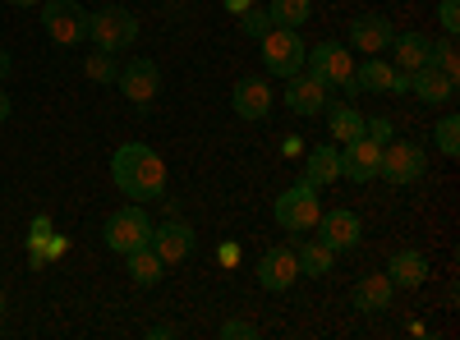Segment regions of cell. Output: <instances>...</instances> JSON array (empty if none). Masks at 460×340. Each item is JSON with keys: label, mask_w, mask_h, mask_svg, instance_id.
I'll use <instances>...</instances> for the list:
<instances>
[{"label": "cell", "mask_w": 460, "mask_h": 340, "mask_svg": "<svg viewBox=\"0 0 460 340\" xmlns=\"http://www.w3.org/2000/svg\"><path fill=\"white\" fill-rule=\"evenodd\" d=\"M147 240H152V221H147L143 203H129V207H120L106 221V248H115V253L143 248Z\"/></svg>", "instance_id": "obj_8"}, {"label": "cell", "mask_w": 460, "mask_h": 340, "mask_svg": "<svg viewBox=\"0 0 460 340\" xmlns=\"http://www.w3.org/2000/svg\"><path fill=\"white\" fill-rule=\"evenodd\" d=\"M267 14L277 28H304L314 14V0H267Z\"/></svg>", "instance_id": "obj_25"}, {"label": "cell", "mask_w": 460, "mask_h": 340, "mask_svg": "<svg viewBox=\"0 0 460 340\" xmlns=\"http://www.w3.org/2000/svg\"><path fill=\"white\" fill-rule=\"evenodd\" d=\"M152 253H157L162 262H166V267H171V262H184L189 253H194V225H189V221H166V225H152Z\"/></svg>", "instance_id": "obj_14"}, {"label": "cell", "mask_w": 460, "mask_h": 340, "mask_svg": "<svg viewBox=\"0 0 460 340\" xmlns=\"http://www.w3.org/2000/svg\"><path fill=\"white\" fill-rule=\"evenodd\" d=\"M258 285L262 290H272V294H286L295 281H299V257H295V248H267L262 257H258Z\"/></svg>", "instance_id": "obj_11"}, {"label": "cell", "mask_w": 460, "mask_h": 340, "mask_svg": "<svg viewBox=\"0 0 460 340\" xmlns=\"http://www.w3.org/2000/svg\"><path fill=\"white\" fill-rule=\"evenodd\" d=\"M258 42H262V65H267L272 79H290V74L304 69V51H309V47L299 42V28H277L272 23Z\"/></svg>", "instance_id": "obj_4"}, {"label": "cell", "mask_w": 460, "mask_h": 340, "mask_svg": "<svg viewBox=\"0 0 460 340\" xmlns=\"http://www.w3.org/2000/svg\"><path fill=\"white\" fill-rule=\"evenodd\" d=\"M0 313H5V294H0Z\"/></svg>", "instance_id": "obj_37"}, {"label": "cell", "mask_w": 460, "mask_h": 340, "mask_svg": "<svg viewBox=\"0 0 460 340\" xmlns=\"http://www.w3.org/2000/svg\"><path fill=\"white\" fill-rule=\"evenodd\" d=\"M125 272L134 276V285H157L166 276V262L152 253V244H143V248H129L125 253Z\"/></svg>", "instance_id": "obj_20"}, {"label": "cell", "mask_w": 460, "mask_h": 340, "mask_svg": "<svg viewBox=\"0 0 460 340\" xmlns=\"http://www.w3.org/2000/svg\"><path fill=\"white\" fill-rule=\"evenodd\" d=\"M392 19H382V14H355L350 19V51H364V56H382V51H392Z\"/></svg>", "instance_id": "obj_12"}, {"label": "cell", "mask_w": 460, "mask_h": 340, "mask_svg": "<svg viewBox=\"0 0 460 340\" xmlns=\"http://www.w3.org/2000/svg\"><path fill=\"white\" fill-rule=\"evenodd\" d=\"M147 336H152V340H171V336H175V327H152Z\"/></svg>", "instance_id": "obj_33"}, {"label": "cell", "mask_w": 460, "mask_h": 340, "mask_svg": "<svg viewBox=\"0 0 460 340\" xmlns=\"http://www.w3.org/2000/svg\"><path fill=\"white\" fill-rule=\"evenodd\" d=\"M438 23L447 28V37L460 32V0H442V5H438Z\"/></svg>", "instance_id": "obj_30"}, {"label": "cell", "mask_w": 460, "mask_h": 340, "mask_svg": "<svg viewBox=\"0 0 460 340\" xmlns=\"http://www.w3.org/2000/svg\"><path fill=\"white\" fill-rule=\"evenodd\" d=\"M387 276H392L396 290H419V285L429 281V257L419 253V248H401V253H392Z\"/></svg>", "instance_id": "obj_18"}, {"label": "cell", "mask_w": 460, "mask_h": 340, "mask_svg": "<svg viewBox=\"0 0 460 340\" xmlns=\"http://www.w3.org/2000/svg\"><path fill=\"white\" fill-rule=\"evenodd\" d=\"M221 340H258V327L244 322V318H235V322H226V327H221Z\"/></svg>", "instance_id": "obj_31"}, {"label": "cell", "mask_w": 460, "mask_h": 340, "mask_svg": "<svg viewBox=\"0 0 460 340\" xmlns=\"http://www.w3.org/2000/svg\"><path fill=\"white\" fill-rule=\"evenodd\" d=\"M318 216H323V203H318V188L314 184H290L286 194L277 198V225L281 231H290V235H309L314 225H318Z\"/></svg>", "instance_id": "obj_5"}, {"label": "cell", "mask_w": 460, "mask_h": 340, "mask_svg": "<svg viewBox=\"0 0 460 340\" xmlns=\"http://www.w3.org/2000/svg\"><path fill=\"white\" fill-rule=\"evenodd\" d=\"M429 170V153L410 138H392L382 143V166H377V179L387 184H414L419 175Z\"/></svg>", "instance_id": "obj_6"}, {"label": "cell", "mask_w": 460, "mask_h": 340, "mask_svg": "<svg viewBox=\"0 0 460 340\" xmlns=\"http://www.w3.org/2000/svg\"><path fill=\"white\" fill-rule=\"evenodd\" d=\"M111 179L125 198L152 203V198L166 194V161L152 153L147 143H125L120 153L111 157Z\"/></svg>", "instance_id": "obj_1"}, {"label": "cell", "mask_w": 460, "mask_h": 340, "mask_svg": "<svg viewBox=\"0 0 460 340\" xmlns=\"http://www.w3.org/2000/svg\"><path fill=\"white\" fill-rule=\"evenodd\" d=\"M327 92L332 88H323L318 79H309L304 69L286 79V106L295 110V116H318V110L327 106Z\"/></svg>", "instance_id": "obj_16"}, {"label": "cell", "mask_w": 460, "mask_h": 340, "mask_svg": "<svg viewBox=\"0 0 460 340\" xmlns=\"http://www.w3.org/2000/svg\"><path fill=\"white\" fill-rule=\"evenodd\" d=\"M429 65L442 69L447 79H460V56H456V37H442V42H429Z\"/></svg>", "instance_id": "obj_26"}, {"label": "cell", "mask_w": 460, "mask_h": 340, "mask_svg": "<svg viewBox=\"0 0 460 340\" xmlns=\"http://www.w3.org/2000/svg\"><path fill=\"white\" fill-rule=\"evenodd\" d=\"M392 294H396V285H392V276L387 272H377V276H364L359 285H355V309L359 313H387L392 309Z\"/></svg>", "instance_id": "obj_19"}, {"label": "cell", "mask_w": 460, "mask_h": 340, "mask_svg": "<svg viewBox=\"0 0 460 340\" xmlns=\"http://www.w3.org/2000/svg\"><path fill=\"white\" fill-rule=\"evenodd\" d=\"M377 166H382V143H373L368 134L345 143V153H341V179L368 184V179H377Z\"/></svg>", "instance_id": "obj_9"}, {"label": "cell", "mask_w": 460, "mask_h": 340, "mask_svg": "<svg viewBox=\"0 0 460 340\" xmlns=\"http://www.w3.org/2000/svg\"><path fill=\"white\" fill-rule=\"evenodd\" d=\"M392 47H396V69L401 74H414L419 65H429V37L424 32H396Z\"/></svg>", "instance_id": "obj_22"}, {"label": "cell", "mask_w": 460, "mask_h": 340, "mask_svg": "<svg viewBox=\"0 0 460 340\" xmlns=\"http://www.w3.org/2000/svg\"><path fill=\"white\" fill-rule=\"evenodd\" d=\"M410 92L424 106H447V101H456V79H447V74L433 69V65H419L410 74Z\"/></svg>", "instance_id": "obj_17"}, {"label": "cell", "mask_w": 460, "mask_h": 340, "mask_svg": "<svg viewBox=\"0 0 460 340\" xmlns=\"http://www.w3.org/2000/svg\"><path fill=\"white\" fill-rule=\"evenodd\" d=\"M230 106H235L240 120H267V110H272V88H267V79H258V74H249V79H240L235 88H230Z\"/></svg>", "instance_id": "obj_15"}, {"label": "cell", "mask_w": 460, "mask_h": 340, "mask_svg": "<svg viewBox=\"0 0 460 340\" xmlns=\"http://www.w3.org/2000/svg\"><path fill=\"white\" fill-rule=\"evenodd\" d=\"M304 74L318 79L323 88H345L355 74V51L345 42H318V47L304 51Z\"/></svg>", "instance_id": "obj_2"}, {"label": "cell", "mask_w": 460, "mask_h": 340, "mask_svg": "<svg viewBox=\"0 0 460 340\" xmlns=\"http://www.w3.org/2000/svg\"><path fill=\"white\" fill-rule=\"evenodd\" d=\"M115 83H120V92L129 97V101H138V106H147L152 97L162 92V69L152 65V60H129V65H120V74H115Z\"/></svg>", "instance_id": "obj_13"}, {"label": "cell", "mask_w": 460, "mask_h": 340, "mask_svg": "<svg viewBox=\"0 0 460 340\" xmlns=\"http://www.w3.org/2000/svg\"><path fill=\"white\" fill-rule=\"evenodd\" d=\"M364 134H368L373 143H392V120H387V116H377V120H364Z\"/></svg>", "instance_id": "obj_32"}, {"label": "cell", "mask_w": 460, "mask_h": 340, "mask_svg": "<svg viewBox=\"0 0 460 340\" xmlns=\"http://www.w3.org/2000/svg\"><path fill=\"white\" fill-rule=\"evenodd\" d=\"M84 69H88V79H93V83H115V74H120V65H115L111 51H93Z\"/></svg>", "instance_id": "obj_28"}, {"label": "cell", "mask_w": 460, "mask_h": 340, "mask_svg": "<svg viewBox=\"0 0 460 340\" xmlns=\"http://www.w3.org/2000/svg\"><path fill=\"white\" fill-rule=\"evenodd\" d=\"M5 120H10V97L0 92V125H5Z\"/></svg>", "instance_id": "obj_34"}, {"label": "cell", "mask_w": 460, "mask_h": 340, "mask_svg": "<svg viewBox=\"0 0 460 340\" xmlns=\"http://www.w3.org/2000/svg\"><path fill=\"white\" fill-rule=\"evenodd\" d=\"M295 257H299V276H314V281H323V276L332 272V262H336V253H332L323 240H304V244L295 248Z\"/></svg>", "instance_id": "obj_23"}, {"label": "cell", "mask_w": 460, "mask_h": 340, "mask_svg": "<svg viewBox=\"0 0 460 340\" xmlns=\"http://www.w3.org/2000/svg\"><path fill=\"white\" fill-rule=\"evenodd\" d=\"M299 179H304V184H314V188L341 179V153H336V147H314L309 161H304V175H299Z\"/></svg>", "instance_id": "obj_21"}, {"label": "cell", "mask_w": 460, "mask_h": 340, "mask_svg": "<svg viewBox=\"0 0 460 340\" xmlns=\"http://www.w3.org/2000/svg\"><path fill=\"white\" fill-rule=\"evenodd\" d=\"M267 28H272V14H267V10H244V14H240V32L262 37Z\"/></svg>", "instance_id": "obj_29"}, {"label": "cell", "mask_w": 460, "mask_h": 340, "mask_svg": "<svg viewBox=\"0 0 460 340\" xmlns=\"http://www.w3.org/2000/svg\"><path fill=\"white\" fill-rule=\"evenodd\" d=\"M438 153L442 157H460V116H442L438 120Z\"/></svg>", "instance_id": "obj_27"}, {"label": "cell", "mask_w": 460, "mask_h": 340, "mask_svg": "<svg viewBox=\"0 0 460 340\" xmlns=\"http://www.w3.org/2000/svg\"><path fill=\"white\" fill-rule=\"evenodd\" d=\"M327 110V129H332V138H341V143H350V138H359L364 134V116H359V110L355 106H345V101H327L323 106Z\"/></svg>", "instance_id": "obj_24"}, {"label": "cell", "mask_w": 460, "mask_h": 340, "mask_svg": "<svg viewBox=\"0 0 460 340\" xmlns=\"http://www.w3.org/2000/svg\"><path fill=\"white\" fill-rule=\"evenodd\" d=\"M5 74H10V51L0 47V79H5Z\"/></svg>", "instance_id": "obj_35"}, {"label": "cell", "mask_w": 460, "mask_h": 340, "mask_svg": "<svg viewBox=\"0 0 460 340\" xmlns=\"http://www.w3.org/2000/svg\"><path fill=\"white\" fill-rule=\"evenodd\" d=\"M42 28L51 32V42L79 47L88 42V10L79 0H42Z\"/></svg>", "instance_id": "obj_7"}, {"label": "cell", "mask_w": 460, "mask_h": 340, "mask_svg": "<svg viewBox=\"0 0 460 340\" xmlns=\"http://www.w3.org/2000/svg\"><path fill=\"white\" fill-rule=\"evenodd\" d=\"M314 231H323L318 240H323V244H327L332 253L359 248V240H364V225H359V216H355L350 207H332V212H323Z\"/></svg>", "instance_id": "obj_10"}, {"label": "cell", "mask_w": 460, "mask_h": 340, "mask_svg": "<svg viewBox=\"0 0 460 340\" xmlns=\"http://www.w3.org/2000/svg\"><path fill=\"white\" fill-rule=\"evenodd\" d=\"M10 5H19V10H32V5H42V0H10Z\"/></svg>", "instance_id": "obj_36"}, {"label": "cell", "mask_w": 460, "mask_h": 340, "mask_svg": "<svg viewBox=\"0 0 460 340\" xmlns=\"http://www.w3.org/2000/svg\"><path fill=\"white\" fill-rule=\"evenodd\" d=\"M88 37L97 42V51H129L138 42V19L125 5H106L97 14H88Z\"/></svg>", "instance_id": "obj_3"}]
</instances>
